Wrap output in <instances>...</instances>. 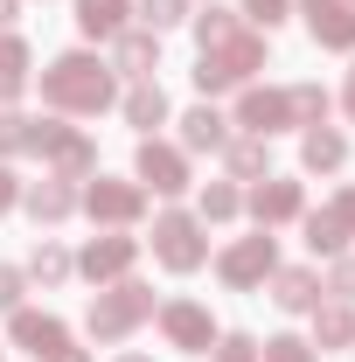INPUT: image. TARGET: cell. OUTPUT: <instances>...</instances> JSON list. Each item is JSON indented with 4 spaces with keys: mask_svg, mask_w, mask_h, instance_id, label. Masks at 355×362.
I'll list each match as a JSON object with an SVG mask.
<instances>
[{
    "mask_svg": "<svg viewBox=\"0 0 355 362\" xmlns=\"http://www.w3.org/2000/svg\"><path fill=\"white\" fill-rule=\"evenodd\" d=\"M349 349H355V341H349Z\"/></svg>",
    "mask_w": 355,
    "mask_h": 362,
    "instance_id": "7bdbcfd3",
    "label": "cell"
},
{
    "mask_svg": "<svg viewBox=\"0 0 355 362\" xmlns=\"http://www.w3.org/2000/svg\"><path fill=\"white\" fill-rule=\"evenodd\" d=\"M327 90L320 84H286V112H293V126H327Z\"/></svg>",
    "mask_w": 355,
    "mask_h": 362,
    "instance_id": "83f0119b",
    "label": "cell"
},
{
    "mask_svg": "<svg viewBox=\"0 0 355 362\" xmlns=\"http://www.w3.org/2000/svg\"><path fill=\"white\" fill-rule=\"evenodd\" d=\"M14 202H21V175H14V168H0V209H14Z\"/></svg>",
    "mask_w": 355,
    "mask_h": 362,
    "instance_id": "74e56055",
    "label": "cell"
},
{
    "mask_svg": "<svg viewBox=\"0 0 355 362\" xmlns=\"http://www.w3.org/2000/svg\"><path fill=\"white\" fill-rule=\"evenodd\" d=\"M119 112H126V126H139V133L153 139V126H168V90L146 77V84H133L126 98H119Z\"/></svg>",
    "mask_w": 355,
    "mask_h": 362,
    "instance_id": "ffe728a7",
    "label": "cell"
},
{
    "mask_svg": "<svg viewBox=\"0 0 355 362\" xmlns=\"http://www.w3.org/2000/svg\"><path fill=\"white\" fill-rule=\"evenodd\" d=\"M126 14H133V0H77V28H84L91 42L126 35Z\"/></svg>",
    "mask_w": 355,
    "mask_h": 362,
    "instance_id": "44dd1931",
    "label": "cell"
},
{
    "mask_svg": "<svg viewBox=\"0 0 355 362\" xmlns=\"http://www.w3.org/2000/svg\"><path fill=\"white\" fill-rule=\"evenodd\" d=\"M133 14L146 21V35H168V28H181V21H188V0H139Z\"/></svg>",
    "mask_w": 355,
    "mask_h": 362,
    "instance_id": "f546056e",
    "label": "cell"
},
{
    "mask_svg": "<svg viewBox=\"0 0 355 362\" xmlns=\"http://www.w3.org/2000/svg\"><path fill=\"white\" fill-rule=\"evenodd\" d=\"M349 7H355V0H349Z\"/></svg>",
    "mask_w": 355,
    "mask_h": 362,
    "instance_id": "ee69618b",
    "label": "cell"
},
{
    "mask_svg": "<svg viewBox=\"0 0 355 362\" xmlns=\"http://www.w3.org/2000/svg\"><path fill=\"white\" fill-rule=\"evenodd\" d=\"M272 307H279V314H313V307H320V279H313L307 265H279L272 272Z\"/></svg>",
    "mask_w": 355,
    "mask_h": 362,
    "instance_id": "e0dca14e",
    "label": "cell"
},
{
    "mask_svg": "<svg viewBox=\"0 0 355 362\" xmlns=\"http://www.w3.org/2000/svg\"><path fill=\"white\" fill-rule=\"evenodd\" d=\"M28 279H35V286H63V279H70V272H77V258H70V251H63V244H56V237H42V244H35V251H28Z\"/></svg>",
    "mask_w": 355,
    "mask_h": 362,
    "instance_id": "484cf974",
    "label": "cell"
},
{
    "mask_svg": "<svg viewBox=\"0 0 355 362\" xmlns=\"http://www.w3.org/2000/svg\"><path fill=\"white\" fill-rule=\"evenodd\" d=\"M14 14H21V0H0V28H7V21H14Z\"/></svg>",
    "mask_w": 355,
    "mask_h": 362,
    "instance_id": "ab89813d",
    "label": "cell"
},
{
    "mask_svg": "<svg viewBox=\"0 0 355 362\" xmlns=\"http://www.w3.org/2000/svg\"><path fill=\"white\" fill-rule=\"evenodd\" d=\"M139 258V237H119V230H105V237H91L84 251H77V272H84L91 286H112V279H126Z\"/></svg>",
    "mask_w": 355,
    "mask_h": 362,
    "instance_id": "8fae6325",
    "label": "cell"
},
{
    "mask_svg": "<svg viewBox=\"0 0 355 362\" xmlns=\"http://www.w3.org/2000/svg\"><path fill=\"white\" fill-rule=\"evenodd\" d=\"M35 153L49 160V175H63V181H84L98 175V146H91L77 126H56V119H35Z\"/></svg>",
    "mask_w": 355,
    "mask_h": 362,
    "instance_id": "5b68a950",
    "label": "cell"
},
{
    "mask_svg": "<svg viewBox=\"0 0 355 362\" xmlns=\"http://www.w3.org/2000/svg\"><path fill=\"white\" fill-rule=\"evenodd\" d=\"M223 146H230V119H223L216 105L181 112V153H223Z\"/></svg>",
    "mask_w": 355,
    "mask_h": 362,
    "instance_id": "ac0fdd59",
    "label": "cell"
},
{
    "mask_svg": "<svg viewBox=\"0 0 355 362\" xmlns=\"http://www.w3.org/2000/svg\"><path fill=\"white\" fill-rule=\"evenodd\" d=\"M153 320H161L168 349H181V356H209L216 349V320H209V307H195V300H168V307H153Z\"/></svg>",
    "mask_w": 355,
    "mask_h": 362,
    "instance_id": "ba28073f",
    "label": "cell"
},
{
    "mask_svg": "<svg viewBox=\"0 0 355 362\" xmlns=\"http://www.w3.org/2000/svg\"><path fill=\"white\" fill-rule=\"evenodd\" d=\"M119 362H153V356H119Z\"/></svg>",
    "mask_w": 355,
    "mask_h": 362,
    "instance_id": "b9f144b4",
    "label": "cell"
},
{
    "mask_svg": "<svg viewBox=\"0 0 355 362\" xmlns=\"http://www.w3.org/2000/svg\"><path fill=\"white\" fill-rule=\"evenodd\" d=\"M56 362H91V356H84V349H63V356H56Z\"/></svg>",
    "mask_w": 355,
    "mask_h": 362,
    "instance_id": "60d3db41",
    "label": "cell"
},
{
    "mask_svg": "<svg viewBox=\"0 0 355 362\" xmlns=\"http://www.w3.org/2000/svg\"><path fill=\"white\" fill-rule=\"evenodd\" d=\"M209 356H216V362H258V341H251V334H216Z\"/></svg>",
    "mask_w": 355,
    "mask_h": 362,
    "instance_id": "e575fe53",
    "label": "cell"
},
{
    "mask_svg": "<svg viewBox=\"0 0 355 362\" xmlns=\"http://www.w3.org/2000/svg\"><path fill=\"white\" fill-rule=\"evenodd\" d=\"M21 209H28V216H35V223H42V230H56V223H63V216H70V209H77V188H70V181H63V175L21 181Z\"/></svg>",
    "mask_w": 355,
    "mask_h": 362,
    "instance_id": "9a60e30c",
    "label": "cell"
},
{
    "mask_svg": "<svg viewBox=\"0 0 355 362\" xmlns=\"http://www.w3.org/2000/svg\"><path fill=\"white\" fill-rule=\"evenodd\" d=\"M355 341V314L349 300H327V307H313V349H349Z\"/></svg>",
    "mask_w": 355,
    "mask_h": 362,
    "instance_id": "d4e9b609",
    "label": "cell"
},
{
    "mask_svg": "<svg viewBox=\"0 0 355 362\" xmlns=\"http://www.w3.org/2000/svg\"><path fill=\"white\" fill-rule=\"evenodd\" d=\"M223 168H230V181H265L272 175V146L265 139H230V146H223Z\"/></svg>",
    "mask_w": 355,
    "mask_h": 362,
    "instance_id": "603a6c76",
    "label": "cell"
},
{
    "mask_svg": "<svg viewBox=\"0 0 355 362\" xmlns=\"http://www.w3.org/2000/svg\"><path fill=\"white\" fill-rule=\"evenodd\" d=\"M251 70H265V35H258V28H244V35H230V42L202 49V63H195L188 77H195L202 98H216V90H244Z\"/></svg>",
    "mask_w": 355,
    "mask_h": 362,
    "instance_id": "3957f363",
    "label": "cell"
},
{
    "mask_svg": "<svg viewBox=\"0 0 355 362\" xmlns=\"http://www.w3.org/2000/svg\"><path fill=\"white\" fill-rule=\"evenodd\" d=\"M237 14H244V21H251V28H279V21H286V14H293V0H244V7H237Z\"/></svg>",
    "mask_w": 355,
    "mask_h": 362,
    "instance_id": "d6a6232c",
    "label": "cell"
},
{
    "mask_svg": "<svg viewBox=\"0 0 355 362\" xmlns=\"http://www.w3.org/2000/svg\"><path fill=\"white\" fill-rule=\"evenodd\" d=\"M342 112L355 119V70H349V84H342Z\"/></svg>",
    "mask_w": 355,
    "mask_h": 362,
    "instance_id": "f35d334b",
    "label": "cell"
},
{
    "mask_svg": "<svg viewBox=\"0 0 355 362\" xmlns=\"http://www.w3.org/2000/svg\"><path fill=\"white\" fill-rule=\"evenodd\" d=\"M0 153H35V119L0 112Z\"/></svg>",
    "mask_w": 355,
    "mask_h": 362,
    "instance_id": "4dcf8cb0",
    "label": "cell"
},
{
    "mask_svg": "<svg viewBox=\"0 0 355 362\" xmlns=\"http://www.w3.org/2000/svg\"><path fill=\"white\" fill-rule=\"evenodd\" d=\"M230 35H244V14H237V7H216V0H209V7L195 14V42H202V49H216V42H230Z\"/></svg>",
    "mask_w": 355,
    "mask_h": 362,
    "instance_id": "4316f807",
    "label": "cell"
},
{
    "mask_svg": "<svg viewBox=\"0 0 355 362\" xmlns=\"http://www.w3.org/2000/svg\"><path fill=\"white\" fill-rule=\"evenodd\" d=\"M230 126H244L251 139L286 133V126H293V112H286V90H258V84H244V98H237V119H230Z\"/></svg>",
    "mask_w": 355,
    "mask_h": 362,
    "instance_id": "7c38bea8",
    "label": "cell"
},
{
    "mask_svg": "<svg viewBox=\"0 0 355 362\" xmlns=\"http://www.w3.org/2000/svg\"><path fill=\"white\" fill-rule=\"evenodd\" d=\"M21 293H28V272H21V265H0V314H14Z\"/></svg>",
    "mask_w": 355,
    "mask_h": 362,
    "instance_id": "d590c367",
    "label": "cell"
},
{
    "mask_svg": "<svg viewBox=\"0 0 355 362\" xmlns=\"http://www.w3.org/2000/svg\"><path fill=\"white\" fill-rule=\"evenodd\" d=\"M244 209L258 216V230H279V223H293L300 209H307V195H300V181H279V175H265L251 195H244Z\"/></svg>",
    "mask_w": 355,
    "mask_h": 362,
    "instance_id": "4fadbf2b",
    "label": "cell"
},
{
    "mask_svg": "<svg viewBox=\"0 0 355 362\" xmlns=\"http://www.w3.org/2000/svg\"><path fill=\"white\" fill-rule=\"evenodd\" d=\"M7 341H14V349H28L35 362H56L63 349H70V327H63L56 314H35V307H14V314H7Z\"/></svg>",
    "mask_w": 355,
    "mask_h": 362,
    "instance_id": "9c48e42d",
    "label": "cell"
},
{
    "mask_svg": "<svg viewBox=\"0 0 355 362\" xmlns=\"http://www.w3.org/2000/svg\"><path fill=\"white\" fill-rule=\"evenodd\" d=\"M334 216H342V230H349V237H355V181H349V188H342V195H334Z\"/></svg>",
    "mask_w": 355,
    "mask_h": 362,
    "instance_id": "8d00e7d4",
    "label": "cell"
},
{
    "mask_svg": "<svg viewBox=\"0 0 355 362\" xmlns=\"http://www.w3.org/2000/svg\"><path fill=\"white\" fill-rule=\"evenodd\" d=\"M258 362H320V356H313V341H300V334H272L265 349H258Z\"/></svg>",
    "mask_w": 355,
    "mask_h": 362,
    "instance_id": "1f68e13d",
    "label": "cell"
},
{
    "mask_svg": "<svg viewBox=\"0 0 355 362\" xmlns=\"http://www.w3.org/2000/svg\"><path fill=\"white\" fill-rule=\"evenodd\" d=\"M112 98H119V77L91 49H70L42 70V105H56V112H105Z\"/></svg>",
    "mask_w": 355,
    "mask_h": 362,
    "instance_id": "6da1fadb",
    "label": "cell"
},
{
    "mask_svg": "<svg viewBox=\"0 0 355 362\" xmlns=\"http://www.w3.org/2000/svg\"><path fill=\"white\" fill-rule=\"evenodd\" d=\"M28 70H35V56L21 35H0V105H14L21 90H28Z\"/></svg>",
    "mask_w": 355,
    "mask_h": 362,
    "instance_id": "7402d4cb",
    "label": "cell"
},
{
    "mask_svg": "<svg viewBox=\"0 0 355 362\" xmlns=\"http://www.w3.org/2000/svg\"><path fill=\"white\" fill-rule=\"evenodd\" d=\"M139 188H153V195H181V188H195L188 181V153L168 146V139H139Z\"/></svg>",
    "mask_w": 355,
    "mask_h": 362,
    "instance_id": "30bf717a",
    "label": "cell"
},
{
    "mask_svg": "<svg viewBox=\"0 0 355 362\" xmlns=\"http://www.w3.org/2000/svg\"><path fill=\"white\" fill-rule=\"evenodd\" d=\"M342 160H349V139L334 133V126H307V139H300V168H307V175H342Z\"/></svg>",
    "mask_w": 355,
    "mask_h": 362,
    "instance_id": "d6986e66",
    "label": "cell"
},
{
    "mask_svg": "<svg viewBox=\"0 0 355 362\" xmlns=\"http://www.w3.org/2000/svg\"><path fill=\"white\" fill-rule=\"evenodd\" d=\"M300 14H307V28H313L320 49H342V56L355 49V7L349 0H300Z\"/></svg>",
    "mask_w": 355,
    "mask_h": 362,
    "instance_id": "5bb4252c",
    "label": "cell"
},
{
    "mask_svg": "<svg viewBox=\"0 0 355 362\" xmlns=\"http://www.w3.org/2000/svg\"><path fill=\"white\" fill-rule=\"evenodd\" d=\"M77 202L91 209V223L126 230V223H139V209H146V188H139V181H119V175H98Z\"/></svg>",
    "mask_w": 355,
    "mask_h": 362,
    "instance_id": "52a82bcc",
    "label": "cell"
},
{
    "mask_svg": "<svg viewBox=\"0 0 355 362\" xmlns=\"http://www.w3.org/2000/svg\"><path fill=\"white\" fill-rule=\"evenodd\" d=\"M272 272H279V244H272V230H258V237H237V244L216 258V279L230 286V293H251V286H265Z\"/></svg>",
    "mask_w": 355,
    "mask_h": 362,
    "instance_id": "8992f818",
    "label": "cell"
},
{
    "mask_svg": "<svg viewBox=\"0 0 355 362\" xmlns=\"http://www.w3.org/2000/svg\"><path fill=\"white\" fill-rule=\"evenodd\" d=\"M300 223H307V251L313 258H342V251H349V230H342L334 209H300Z\"/></svg>",
    "mask_w": 355,
    "mask_h": 362,
    "instance_id": "cb8c5ba5",
    "label": "cell"
},
{
    "mask_svg": "<svg viewBox=\"0 0 355 362\" xmlns=\"http://www.w3.org/2000/svg\"><path fill=\"white\" fill-rule=\"evenodd\" d=\"M153 258L168 272H202L209 265V223L188 209H161L153 216Z\"/></svg>",
    "mask_w": 355,
    "mask_h": 362,
    "instance_id": "277c9868",
    "label": "cell"
},
{
    "mask_svg": "<svg viewBox=\"0 0 355 362\" xmlns=\"http://www.w3.org/2000/svg\"><path fill=\"white\" fill-rule=\"evenodd\" d=\"M320 293H334V300H349V307H355V258H349V251L334 258V272H327V286H320Z\"/></svg>",
    "mask_w": 355,
    "mask_h": 362,
    "instance_id": "836d02e7",
    "label": "cell"
},
{
    "mask_svg": "<svg viewBox=\"0 0 355 362\" xmlns=\"http://www.w3.org/2000/svg\"><path fill=\"white\" fill-rule=\"evenodd\" d=\"M237 209H244V188L237 181H209L202 188V223H230Z\"/></svg>",
    "mask_w": 355,
    "mask_h": 362,
    "instance_id": "f1b7e54d",
    "label": "cell"
},
{
    "mask_svg": "<svg viewBox=\"0 0 355 362\" xmlns=\"http://www.w3.org/2000/svg\"><path fill=\"white\" fill-rule=\"evenodd\" d=\"M139 320H153V286H139L133 272H126V279L98 286V300H91L84 327H91V341H126Z\"/></svg>",
    "mask_w": 355,
    "mask_h": 362,
    "instance_id": "7a4b0ae2",
    "label": "cell"
},
{
    "mask_svg": "<svg viewBox=\"0 0 355 362\" xmlns=\"http://www.w3.org/2000/svg\"><path fill=\"white\" fill-rule=\"evenodd\" d=\"M153 70H161V35H146V28L112 35V77H133V84H146Z\"/></svg>",
    "mask_w": 355,
    "mask_h": 362,
    "instance_id": "2e32d148",
    "label": "cell"
}]
</instances>
